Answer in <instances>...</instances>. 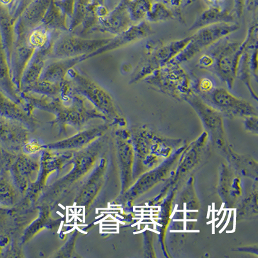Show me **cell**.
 <instances>
[{"label":"cell","instance_id":"obj_1","mask_svg":"<svg viewBox=\"0 0 258 258\" xmlns=\"http://www.w3.org/2000/svg\"><path fill=\"white\" fill-rule=\"evenodd\" d=\"M30 108L52 113L56 116L53 123L59 126H72L82 128L92 119H107L95 107L87 105V100L73 91L70 82L66 79L62 83L60 93L56 96L36 97L28 93L22 95Z\"/></svg>","mask_w":258,"mask_h":258},{"label":"cell","instance_id":"obj_2","mask_svg":"<svg viewBox=\"0 0 258 258\" xmlns=\"http://www.w3.org/2000/svg\"><path fill=\"white\" fill-rule=\"evenodd\" d=\"M103 136L86 148L74 153L70 161L73 165L72 170L45 188V192L39 198L41 204L49 206L50 204L63 199L76 186H81V181L87 178L100 160L104 145Z\"/></svg>","mask_w":258,"mask_h":258},{"label":"cell","instance_id":"obj_3","mask_svg":"<svg viewBox=\"0 0 258 258\" xmlns=\"http://www.w3.org/2000/svg\"><path fill=\"white\" fill-rule=\"evenodd\" d=\"M246 41H223L213 50L203 54L198 61V68L216 75L228 88H233L239 59L246 47Z\"/></svg>","mask_w":258,"mask_h":258},{"label":"cell","instance_id":"obj_4","mask_svg":"<svg viewBox=\"0 0 258 258\" xmlns=\"http://www.w3.org/2000/svg\"><path fill=\"white\" fill-rule=\"evenodd\" d=\"M143 81L153 89L179 101H185L195 92V83L189 75L172 59Z\"/></svg>","mask_w":258,"mask_h":258},{"label":"cell","instance_id":"obj_5","mask_svg":"<svg viewBox=\"0 0 258 258\" xmlns=\"http://www.w3.org/2000/svg\"><path fill=\"white\" fill-rule=\"evenodd\" d=\"M190 36L163 43L149 41L145 51L131 78L130 84H137L148 77L154 71L164 66L179 54L189 42Z\"/></svg>","mask_w":258,"mask_h":258},{"label":"cell","instance_id":"obj_6","mask_svg":"<svg viewBox=\"0 0 258 258\" xmlns=\"http://www.w3.org/2000/svg\"><path fill=\"white\" fill-rule=\"evenodd\" d=\"M67 77L73 91L90 101L106 119H117L118 115L112 97L100 85L73 68Z\"/></svg>","mask_w":258,"mask_h":258},{"label":"cell","instance_id":"obj_7","mask_svg":"<svg viewBox=\"0 0 258 258\" xmlns=\"http://www.w3.org/2000/svg\"><path fill=\"white\" fill-rule=\"evenodd\" d=\"M239 29V25L235 23L212 25L198 29L190 36L187 45L172 60L180 64L189 61L211 45L238 31Z\"/></svg>","mask_w":258,"mask_h":258},{"label":"cell","instance_id":"obj_8","mask_svg":"<svg viewBox=\"0 0 258 258\" xmlns=\"http://www.w3.org/2000/svg\"><path fill=\"white\" fill-rule=\"evenodd\" d=\"M109 38L90 40L75 34H61L52 42L50 57L56 59L70 58L93 54L109 42Z\"/></svg>","mask_w":258,"mask_h":258},{"label":"cell","instance_id":"obj_9","mask_svg":"<svg viewBox=\"0 0 258 258\" xmlns=\"http://www.w3.org/2000/svg\"><path fill=\"white\" fill-rule=\"evenodd\" d=\"M257 23L248 30L246 47L239 59L236 76L245 84L251 97L256 101L257 95L253 89L252 79L254 78L257 82Z\"/></svg>","mask_w":258,"mask_h":258},{"label":"cell","instance_id":"obj_10","mask_svg":"<svg viewBox=\"0 0 258 258\" xmlns=\"http://www.w3.org/2000/svg\"><path fill=\"white\" fill-rule=\"evenodd\" d=\"M74 153L75 152L54 151L47 147L41 151L38 178L26 195L32 201H36L39 196L40 197L48 177L55 172L60 171L64 167L69 164Z\"/></svg>","mask_w":258,"mask_h":258},{"label":"cell","instance_id":"obj_11","mask_svg":"<svg viewBox=\"0 0 258 258\" xmlns=\"http://www.w3.org/2000/svg\"><path fill=\"white\" fill-rule=\"evenodd\" d=\"M198 95L214 109L231 116H250L255 114L254 107L251 103L233 95L224 88L215 87L209 93Z\"/></svg>","mask_w":258,"mask_h":258},{"label":"cell","instance_id":"obj_12","mask_svg":"<svg viewBox=\"0 0 258 258\" xmlns=\"http://www.w3.org/2000/svg\"><path fill=\"white\" fill-rule=\"evenodd\" d=\"M40 155L18 154L10 168V174L16 187L23 196L27 195L38 178Z\"/></svg>","mask_w":258,"mask_h":258},{"label":"cell","instance_id":"obj_13","mask_svg":"<svg viewBox=\"0 0 258 258\" xmlns=\"http://www.w3.org/2000/svg\"><path fill=\"white\" fill-rule=\"evenodd\" d=\"M106 165L105 158L98 161L93 171L80 186L77 197L74 200L77 206L88 209L93 205L104 182Z\"/></svg>","mask_w":258,"mask_h":258},{"label":"cell","instance_id":"obj_14","mask_svg":"<svg viewBox=\"0 0 258 258\" xmlns=\"http://www.w3.org/2000/svg\"><path fill=\"white\" fill-rule=\"evenodd\" d=\"M107 125H101L93 127L84 129L72 137L60 140V141L47 144L48 149L57 151L76 152L80 151L93 144L99 138L104 135L107 130Z\"/></svg>","mask_w":258,"mask_h":258},{"label":"cell","instance_id":"obj_15","mask_svg":"<svg viewBox=\"0 0 258 258\" xmlns=\"http://www.w3.org/2000/svg\"><path fill=\"white\" fill-rule=\"evenodd\" d=\"M30 130L20 122L5 118L0 120V140L13 153H22L29 141Z\"/></svg>","mask_w":258,"mask_h":258},{"label":"cell","instance_id":"obj_16","mask_svg":"<svg viewBox=\"0 0 258 258\" xmlns=\"http://www.w3.org/2000/svg\"><path fill=\"white\" fill-rule=\"evenodd\" d=\"M147 21H144L139 24L131 25L126 31L121 32L113 38H109V42L96 52L90 55L89 57L96 55L102 54L110 50L117 49L124 46L131 44L137 41L148 38L153 34V30Z\"/></svg>","mask_w":258,"mask_h":258},{"label":"cell","instance_id":"obj_17","mask_svg":"<svg viewBox=\"0 0 258 258\" xmlns=\"http://www.w3.org/2000/svg\"><path fill=\"white\" fill-rule=\"evenodd\" d=\"M0 115L5 118L20 122L30 131H34L38 125V120L32 113L20 103L9 100L0 93Z\"/></svg>","mask_w":258,"mask_h":258},{"label":"cell","instance_id":"obj_18","mask_svg":"<svg viewBox=\"0 0 258 258\" xmlns=\"http://www.w3.org/2000/svg\"><path fill=\"white\" fill-rule=\"evenodd\" d=\"M133 25L127 9V5L122 4L114 12L105 15L99 19L97 23L99 30L101 31L117 35L126 31Z\"/></svg>","mask_w":258,"mask_h":258},{"label":"cell","instance_id":"obj_19","mask_svg":"<svg viewBox=\"0 0 258 258\" xmlns=\"http://www.w3.org/2000/svg\"><path fill=\"white\" fill-rule=\"evenodd\" d=\"M87 56L59 59L43 69L40 80L56 84H61L66 80L68 73L79 62L86 59Z\"/></svg>","mask_w":258,"mask_h":258},{"label":"cell","instance_id":"obj_20","mask_svg":"<svg viewBox=\"0 0 258 258\" xmlns=\"http://www.w3.org/2000/svg\"><path fill=\"white\" fill-rule=\"evenodd\" d=\"M236 22L234 15L228 12L222 7H209L195 20L189 31H197L202 27L220 24H235Z\"/></svg>","mask_w":258,"mask_h":258},{"label":"cell","instance_id":"obj_21","mask_svg":"<svg viewBox=\"0 0 258 258\" xmlns=\"http://www.w3.org/2000/svg\"><path fill=\"white\" fill-rule=\"evenodd\" d=\"M23 197L14 183L11 174L0 176V206H15Z\"/></svg>","mask_w":258,"mask_h":258},{"label":"cell","instance_id":"obj_22","mask_svg":"<svg viewBox=\"0 0 258 258\" xmlns=\"http://www.w3.org/2000/svg\"><path fill=\"white\" fill-rule=\"evenodd\" d=\"M152 4V0H132L129 2L127 9L133 24H139L146 20Z\"/></svg>","mask_w":258,"mask_h":258},{"label":"cell","instance_id":"obj_23","mask_svg":"<svg viewBox=\"0 0 258 258\" xmlns=\"http://www.w3.org/2000/svg\"><path fill=\"white\" fill-rule=\"evenodd\" d=\"M172 20H177L175 14L165 4L158 1L153 2L145 21L149 23H159Z\"/></svg>","mask_w":258,"mask_h":258},{"label":"cell","instance_id":"obj_24","mask_svg":"<svg viewBox=\"0 0 258 258\" xmlns=\"http://www.w3.org/2000/svg\"><path fill=\"white\" fill-rule=\"evenodd\" d=\"M158 2L165 4L176 15L177 20L181 24H185V20L182 16L181 10L189 4L192 0H158Z\"/></svg>","mask_w":258,"mask_h":258},{"label":"cell","instance_id":"obj_25","mask_svg":"<svg viewBox=\"0 0 258 258\" xmlns=\"http://www.w3.org/2000/svg\"><path fill=\"white\" fill-rule=\"evenodd\" d=\"M45 147L46 145L43 146L40 144V143L33 140L32 141H29L25 145L22 153L27 154H36L38 152L42 151Z\"/></svg>","mask_w":258,"mask_h":258},{"label":"cell","instance_id":"obj_26","mask_svg":"<svg viewBox=\"0 0 258 258\" xmlns=\"http://www.w3.org/2000/svg\"><path fill=\"white\" fill-rule=\"evenodd\" d=\"M76 232L73 235L72 238L69 239L66 245H64V247H66V250L64 249L59 251V252L57 253L58 255H57V257H64L66 253V254H70L71 252H72L74 246H75V239L77 238V233H76Z\"/></svg>","mask_w":258,"mask_h":258},{"label":"cell","instance_id":"obj_27","mask_svg":"<svg viewBox=\"0 0 258 258\" xmlns=\"http://www.w3.org/2000/svg\"><path fill=\"white\" fill-rule=\"evenodd\" d=\"M246 126L247 128L250 129H256L257 128V118L253 116L249 117L246 119Z\"/></svg>","mask_w":258,"mask_h":258},{"label":"cell","instance_id":"obj_28","mask_svg":"<svg viewBox=\"0 0 258 258\" xmlns=\"http://www.w3.org/2000/svg\"><path fill=\"white\" fill-rule=\"evenodd\" d=\"M209 7H221L225 0H205Z\"/></svg>","mask_w":258,"mask_h":258},{"label":"cell","instance_id":"obj_29","mask_svg":"<svg viewBox=\"0 0 258 258\" xmlns=\"http://www.w3.org/2000/svg\"><path fill=\"white\" fill-rule=\"evenodd\" d=\"M2 169H3V167H2V163L0 162V174L2 173Z\"/></svg>","mask_w":258,"mask_h":258}]
</instances>
